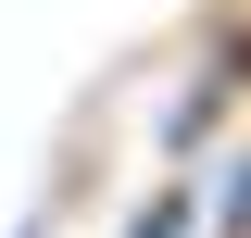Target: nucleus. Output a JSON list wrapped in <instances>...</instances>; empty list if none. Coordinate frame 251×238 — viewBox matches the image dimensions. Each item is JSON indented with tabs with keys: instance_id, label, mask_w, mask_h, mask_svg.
Masks as SVG:
<instances>
[{
	"instance_id": "obj_1",
	"label": "nucleus",
	"mask_w": 251,
	"mask_h": 238,
	"mask_svg": "<svg viewBox=\"0 0 251 238\" xmlns=\"http://www.w3.org/2000/svg\"><path fill=\"white\" fill-rule=\"evenodd\" d=\"M138 238H188V201H151V226H138Z\"/></svg>"
},
{
	"instance_id": "obj_2",
	"label": "nucleus",
	"mask_w": 251,
	"mask_h": 238,
	"mask_svg": "<svg viewBox=\"0 0 251 238\" xmlns=\"http://www.w3.org/2000/svg\"><path fill=\"white\" fill-rule=\"evenodd\" d=\"M226 226H251V163H239V188H226Z\"/></svg>"
},
{
	"instance_id": "obj_3",
	"label": "nucleus",
	"mask_w": 251,
	"mask_h": 238,
	"mask_svg": "<svg viewBox=\"0 0 251 238\" xmlns=\"http://www.w3.org/2000/svg\"><path fill=\"white\" fill-rule=\"evenodd\" d=\"M25 238H38V226H25Z\"/></svg>"
}]
</instances>
